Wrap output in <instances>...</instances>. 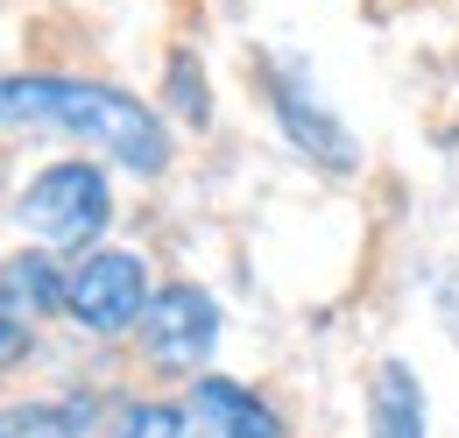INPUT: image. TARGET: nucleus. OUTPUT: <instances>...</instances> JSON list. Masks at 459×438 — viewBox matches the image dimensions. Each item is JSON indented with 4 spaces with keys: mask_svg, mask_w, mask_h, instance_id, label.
<instances>
[{
    "mask_svg": "<svg viewBox=\"0 0 459 438\" xmlns=\"http://www.w3.org/2000/svg\"><path fill=\"white\" fill-rule=\"evenodd\" d=\"M22 346H29V326L0 311V368H7V361H22Z\"/></svg>",
    "mask_w": 459,
    "mask_h": 438,
    "instance_id": "nucleus-12",
    "label": "nucleus"
},
{
    "mask_svg": "<svg viewBox=\"0 0 459 438\" xmlns=\"http://www.w3.org/2000/svg\"><path fill=\"white\" fill-rule=\"evenodd\" d=\"M438 297H446V304H438V319H446V332L459 339V276H438Z\"/></svg>",
    "mask_w": 459,
    "mask_h": 438,
    "instance_id": "nucleus-13",
    "label": "nucleus"
},
{
    "mask_svg": "<svg viewBox=\"0 0 459 438\" xmlns=\"http://www.w3.org/2000/svg\"><path fill=\"white\" fill-rule=\"evenodd\" d=\"M142 346L156 368H177V375H198V361H212L220 346V304L212 290L198 283H163L142 311Z\"/></svg>",
    "mask_w": 459,
    "mask_h": 438,
    "instance_id": "nucleus-5",
    "label": "nucleus"
},
{
    "mask_svg": "<svg viewBox=\"0 0 459 438\" xmlns=\"http://www.w3.org/2000/svg\"><path fill=\"white\" fill-rule=\"evenodd\" d=\"M0 120L7 127H57V135L85 142L92 156L134 170V177H163L170 170V127H163V113L142 107L120 85H100V78L7 71L0 78Z\"/></svg>",
    "mask_w": 459,
    "mask_h": 438,
    "instance_id": "nucleus-1",
    "label": "nucleus"
},
{
    "mask_svg": "<svg viewBox=\"0 0 459 438\" xmlns=\"http://www.w3.org/2000/svg\"><path fill=\"white\" fill-rule=\"evenodd\" d=\"M368 438H431V403L410 361H382L368 382Z\"/></svg>",
    "mask_w": 459,
    "mask_h": 438,
    "instance_id": "nucleus-7",
    "label": "nucleus"
},
{
    "mask_svg": "<svg viewBox=\"0 0 459 438\" xmlns=\"http://www.w3.org/2000/svg\"><path fill=\"white\" fill-rule=\"evenodd\" d=\"M85 410L78 403H14L0 410V438H85Z\"/></svg>",
    "mask_w": 459,
    "mask_h": 438,
    "instance_id": "nucleus-9",
    "label": "nucleus"
},
{
    "mask_svg": "<svg viewBox=\"0 0 459 438\" xmlns=\"http://www.w3.org/2000/svg\"><path fill=\"white\" fill-rule=\"evenodd\" d=\"M64 304H71V276L57 269L50 248H22V255L0 262V311L7 319H43Z\"/></svg>",
    "mask_w": 459,
    "mask_h": 438,
    "instance_id": "nucleus-8",
    "label": "nucleus"
},
{
    "mask_svg": "<svg viewBox=\"0 0 459 438\" xmlns=\"http://www.w3.org/2000/svg\"><path fill=\"white\" fill-rule=\"evenodd\" d=\"M184 438H283V425H276V410L247 382L198 375L191 403H184Z\"/></svg>",
    "mask_w": 459,
    "mask_h": 438,
    "instance_id": "nucleus-6",
    "label": "nucleus"
},
{
    "mask_svg": "<svg viewBox=\"0 0 459 438\" xmlns=\"http://www.w3.org/2000/svg\"><path fill=\"white\" fill-rule=\"evenodd\" d=\"M114 438H184V410H170V403H127Z\"/></svg>",
    "mask_w": 459,
    "mask_h": 438,
    "instance_id": "nucleus-11",
    "label": "nucleus"
},
{
    "mask_svg": "<svg viewBox=\"0 0 459 438\" xmlns=\"http://www.w3.org/2000/svg\"><path fill=\"white\" fill-rule=\"evenodd\" d=\"M149 297H156V283H149V262H142V255H127V248H92V255L71 269V304H64V311H71L85 332L114 339V332L142 326Z\"/></svg>",
    "mask_w": 459,
    "mask_h": 438,
    "instance_id": "nucleus-4",
    "label": "nucleus"
},
{
    "mask_svg": "<svg viewBox=\"0 0 459 438\" xmlns=\"http://www.w3.org/2000/svg\"><path fill=\"white\" fill-rule=\"evenodd\" d=\"M14 219L50 241V248H92L114 219V191H107V170L92 156H64V163L36 170L29 191L14 198Z\"/></svg>",
    "mask_w": 459,
    "mask_h": 438,
    "instance_id": "nucleus-2",
    "label": "nucleus"
},
{
    "mask_svg": "<svg viewBox=\"0 0 459 438\" xmlns=\"http://www.w3.org/2000/svg\"><path fill=\"white\" fill-rule=\"evenodd\" d=\"M170 107L184 127H205L212 120V92H205V64L191 50H170Z\"/></svg>",
    "mask_w": 459,
    "mask_h": 438,
    "instance_id": "nucleus-10",
    "label": "nucleus"
},
{
    "mask_svg": "<svg viewBox=\"0 0 459 438\" xmlns=\"http://www.w3.org/2000/svg\"><path fill=\"white\" fill-rule=\"evenodd\" d=\"M269 107H276V120H283L290 149L311 156L318 170H353V163H360V142L346 135L340 113L318 100L304 57H269Z\"/></svg>",
    "mask_w": 459,
    "mask_h": 438,
    "instance_id": "nucleus-3",
    "label": "nucleus"
}]
</instances>
